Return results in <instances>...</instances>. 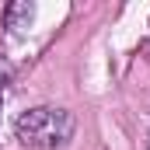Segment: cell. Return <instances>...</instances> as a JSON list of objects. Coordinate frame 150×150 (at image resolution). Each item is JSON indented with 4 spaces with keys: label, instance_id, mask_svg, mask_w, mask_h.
Wrapping results in <instances>:
<instances>
[{
    "label": "cell",
    "instance_id": "1",
    "mask_svg": "<svg viewBox=\"0 0 150 150\" xmlns=\"http://www.w3.org/2000/svg\"><path fill=\"white\" fill-rule=\"evenodd\" d=\"M18 140L25 147H38V150H52L63 147L70 136H74V115L67 108H52V105H42L32 108L18 119Z\"/></svg>",
    "mask_w": 150,
    "mask_h": 150
},
{
    "label": "cell",
    "instance_id": "2",
    "mask_svg": "<svg viewBox=\"0 0 150 150\" xmlns=\"http://www.w3.org/2000/svg\"><path fill=\"white\" fill-rule=\"evenodd\" d=\"M32 14H35L32 4H11L7 7V28H28Z\"/></svg>",
    "mask_w": 150,
    "mask_h": 150
}]
</instances>
